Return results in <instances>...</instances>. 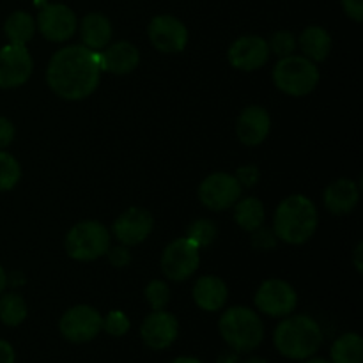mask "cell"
Masks as SVG:
<instances>
[{"mask_svg": "<svg viewBox=\"0 0 363 363\" xmlns=\"http://www.w3.org/2000/svg\"><path fill=\"white\" fill-rule=\"evenodd\" d=\"M234 176H236V179L240 181L241 186L252 188L257 184L259 177H261V172H259V169L255 165H243L236 170Z\"/></svg>", "mask_w": 363, "mask_h": 363, "instance_id": "33", "label": "cell"}, {"mask_svg": "<svg viewBox=\"0 0 363 363\" xmlns=\"http://www.w3.org/2000/svg\"><path fill=\"white\" fill-rule=\"evenodd\" d=\"M140 62V52L130 41L112 43L103 52H99V64L101 71H108L113 74H128Z\"/></svg>", "mask_w": 363, "mask_h": 363, "instance_id": "18", "label": "cell"}, {"mask_svg": "<svg viewBox=\"0 0 363 363\" xmlns=\"http://www.w3.org/2000/svg\"><path fill=\"white\" fill-rule=\"evenodd\" d=\"M59 332L67 342L87 344L103 332V315L91 305H74L60 318Z\"/></svg>", "mask_w": 363, "mask_h": 363, "instance_id": "7", "label": "cell"}, {"mask_svg": "<svg viewBox=\"0 0 363 363\" xmlns=\"http://www.w3.org/2000/svg\"><path fill=\"white\" fill-rule=\"evenodd\" d=\"M268 41L261 35H241L229 46L227 59L233 67L240 71H257L269 59Z\"/></svg>", "mask_w": 363, "mask_h": 363, "instance_id": "15", "label": "cell"}, {"mask_svg": "<svg viewBox=\"0 0 363 363\" xmlns=\"http://www.w3.org/2000/svg\"><path fill=\"white\" fill-rule=\"evenodd\" d=\"M27 301L21 294L13 293V291L11 293L4 291L0 294V321H2V325L9 326V328H16L27 319Z\"/></svg>", "mask_w": 363, "mask_h": 363, "instance_id": "26", "label": "cell"}, {"mask_svg": "<svg viewBox=\"0 0 363 363\" xmlns=\"http://www.w3.org/2000/svg\"><path fill=\"white\" fill-rule=\"evenodd\" d=\"M14 135H16L14 124L11 123L7 117L0 116V151H2V149H6L7 145L13 144Z\"/></svg>", "mask_w": 363, "mask_h": 363, "instance_id": "35", "label": "cell"}, {"mask_svg": "<svg viewBox=\"0 0 363 363\" xmlns=\"http://www.w3.org/2000/svg\"><path fill=\"white\" fill-rule=\"evenodd\" d=\"M113 35L112 21L101 13H89L80 21V38L84 46L94 52H101L110 45Z\"/></svg>", "mask_w": 363, "mask_h": 363, "instance_id": "21", "label": "cell"}, {"mask_svg": "<svg viewBox=\"0 0 363 363\" xmlns=\"http://www.w3.org/2000/svg\"><path fill=\"white\" fill-rule=\"evenodd\" d=\"M342 9L353 21L360 23L363 20V0H340Z\"/></svg>", "mask_w": 363, "mask_h": 363, "instance_id": "36", "label": "cell"}, {"mask_svg": "<svg viewBox=\"0 0 363 363\" xmlns=\"http://www.w3.org/2000/svg\"><path fill=\"white\" fill-rule=\"evenodd\" d=\"M35 30V18L27 11H14L4 21V34L13 45H25L34 38Z\"/></svg>", "mask_w": 363, "mask_h": 363, "instance_id": "23", "label": "cell"}, {"mask_svg": "<svg viewBox=\"0 0 363 363\" xmlns=\"http://www.w3.org/2000/svg\"><path fill=\"white\" fill-rule=\"evenodd\" d=\"M0 363H16V351L13 344L0 339Z\"/></svg>", "mask_w": 363, "mask_h": 363, "instance_id": "37", "label": "cell"}, {"mask_svg": "<svg viewBox=\"0 0 363 363\" xmlns=\"http://www.w3.org/2000/svg\"><path fill=\"white\" fill-rule=\"evenodd\" d=\"M325 206L333 215H350L360 201V186L353 179L333 181L325 190Z\"/></svg>", "mask_w": 363, "mask_h": 363, "instance_id": "20", "label": "cell"}, {"mask_svg": "<svg viewBox=\"0 0 363 363\" xmlns=\"http://www.w3.org/2000/svg\"><path fill=\"white\" fill-rule=\"evenodd\" d=\"M21 167L7 151H0V191H9L20 183Z\"/></svg>", "mask_w": 363, "mask_h": 363, "instance_id": "27", "label": "cell"}, {"mask_svg": "<svg viewBox=\"0 0 363 363\" xmlns=\"http://www.w3.org/2000/svg\"><path fill=\"white\" fill-rule=\"evenodd\" d=\"M35 27L45 39L52 43H64L74 35L78 18L66 4H46L39 9Z\"/></svg>", "mask_w": 363, "mask_h": 363, "instance_id": "11", "label": "cell"}, {"mask_svg": "<svg viewBox=\"0 0 363 363\" xmlns=\"http://www.w3.org/2000/svg\"><path fill=\"white\" fill-rule=\"evenodd\" d=\"M101 73L99 52L84 45H69L50 59L46 84L59 98L80 101L98 89Z\"/></svg>", "mask_w": 363, "mask_h": 363, "instance_id": "1", "label": "cell"}, {"mask_svg": "<svg viewBox=\"0 0 363 363\" xmlns=\"http://www.w3.org/2000/svg\"><path fill=\"white\" fill-rule=\"evenodd\" d=\"M179 335V321L174 314L163 311H152L140 325V339L149 350H169Z\"/></svg>", "mask_w": 363, "mask_h": 363, "instance_id": "14", "label": "cell"}, {"mask_svg": "<svg viewBox=\"0 0 363 363\" xmlns=\"http://www.w3.org/2000/svg\"><path fill=\"white\" fill-rule=\"evenodd\" d=\"M362 250H363V245L358 243L357 250H354V266H357L358 273H362Z\"/></svg>", "mask_w": 363, "mask_h": 363, "instance_id": "38", "label": "cell"}, {"mask_svg": "<svg viewBox=\"0 0 363 363\" xmlns=\"http://www.w3.org/2000/svg\"><path fill=\"white\" fill-rule=\"evenodd\" d=\"M32 55L25 45L7 43L0 48V89H16L32 74Z\"/></svg>", "mask_w": 363, "mask_h": 363, "instance_id": "13", "label": "cell"}, {"mask_svg": "<svg viewBox=\"0 0 363 363\" xmlns=\"http://www.w3.org/2000/svg\"><path fill=\"white\" fill-rule=\"evenodd\" d=\"M255 307L268 318L282 319L293 314L298 305V294L289 282L282 279H269L259 286L255 293Z\"/></svg>", "mask_w": 363, "mask_h": 363, "instance_id": "9", "label": "cell"}, {"mask_svg": "<svg viewBox=\"0 0 363 363\" xmlns=\"http://www.w3.org/2000/svg\"><path fill=\"white\" fill-rule=\"evenodd\" d=\"M191 296H194L195 305L201 311L218 312L227 303L229 289H227L225 282L220 277L206 275L195 282L194 289H191Z\"/></svg>", "mask_w": 363, "mask_h": 363, "instance_id": "19", "label": "cell"}, {"mask_svg": "<svg viewBox=\"0 0 363 363\" xmlns=\"http://www.w3.org/2000/svg\"><path fill=\"white\" fill-rule=\"evenodd\" d=\"M216 234H218L216 225L213 222H209V220H197V222L190 223V227L186 230L188 240L194 241L199 248L209 247L215 241Z\"/></svg>", "mask_w": 363, "mask_h": 363, "instance_id": "28", "label": "cell"}, {"mask_svg": "<svg viewBox=\"0 0 363 363\" xmlns=\"http://www.w3.org/2000/svg\"><path fill=\"white\" fill-rule=\"evenodd\" d=\"M300 363H332L330 360H326V358H319V357H311L307 358V360L300 362Z\"/></svg>", "mask_w": 363, "mask_h": 363, "instance_id": "42", "label": "cell"}, {"mask_svg": "<svg viewBox=\"0 0 363 363\" xmlns=\"http://www.w3.org/2000/svg\"><path fill=\"white\" fill-rule=\"evenodd\" d=\"M243 363H268V360H264V358H261V357H250V358H247Z\"/></svg>", "mask_w": 363, "mask_h": 363, "instance_id": "43", "label": "cell"}, {"mask_svg": "<svg viewBox=\"0 0 363 363\" xmlns=\"http://www.w3.org/2000/svg\"><path fill=\"white\" fill-rule=\"evenodd\" d=\"M318 208L305 195L284 199L273 216V233L277 240L287 245H303L318 230Z\"/></svg>", "mask_w": 363, "mask_h": 363, "instance_id": "3", "label": "cell"}, {"mask_svg": "<svg viewBox=\"0 0 363 363\" xmlns=\"http://www.w3.org/2000/svg\"><path fill=\"white\" fill-rule=\"evenodd\" d=\"M131 328V321L123 311H110L108 314L103 315V332L108 333L110 337H124Z\"/></svg>", "mask_w": 363, "mask_h": 363, "instance_id": "30", "label": "cell"}, {"mask_svg": "<svg viewBox=\"0 0 363 363\" xmlns=\"http://www.w3.org/2000/svg\"><path fill=\"white\" fill-rule=\"evenodd\" d=\"M218 332L230 351L252 353L264 342V323L252 308L236 305L227 308L218 321Z\"/></svg>", "mask_w": 363, "mask_h": 363, "instance_id": "4", "label": "cell"}, {"mask_svg": "<svg viewBox=\"0 0 363 363\" xmlns=\"http://www.w3.org/2000/svg\"><path fill=\"white\" fill-rule=\"evenodd\" d=\"M234 208V220L238 225L247 233H254L259 227H262L266 218L264 204L257 197H245L240 199Z\"/></svg>", "mask_w": 363, "mask_h": 363, "instance_id": "24", "label": "cell"}, {"mask_svg": "<svg viewBox=\"0 0 363 363\" xmlns=\"http://www.w3.org/2000/svg\"><path fill=\"white\" fill-rule=\"evenodd\" d=\"M273 84L284 94L301 98L318 87L319 69L315 62L303 55H287L279 59L273 67Z\"/></svg>", "mask_w": 363, "mask_h": 363, "instance_id": "5", "label": "cell"}, {"mask_svg": "<svg viewBox=\"0 0 363 363\" xmlns=\"http://www.w3.org/2000/svg\"><path fill=\"white\" fill-rule=\"evenodd\" d=\"M268 46H269V53H275L279 59H282V57L293 55L294 50H296L298 46V41L296 38H294L293 32L279 30L269 38Z\"/></svg>", "mask_w": 363, "mask_h": 363, "instance_id": "31", "label": "cell"}, {"mask_svg": "<svg viewBox=\"0 0 363 363\" xmlns=\"http://www.w3.org/2000/svg\"><path fill=\"white\" fill-rule=\"evenodd\" d=\"M145 301L152 311H163L170 301V287L163 280H151L144 291Z\"/></svg>", "mask_w": 363, "mask_h": 363, "instance_id": "29", "label": "cell"}, {"mask_svg": "<svg viewBox=\"0 0 363 363\" xmlns=\"http://www.w3.org/2000/svg\"><path fill=\"white\" fill-rule=\"evenodd\" d=\"M151 45L162 53H181L188 45V28L172 14H158L147 27Z\"/></svg>", "mask_w": 363, "mask_h": 363, "instance_id": "12", "label": "cell"}, {"mask_svg": "<svg viewBox=\"0 0 363 363\" xmlns=\"http://www.w3.org/2000/svg\"><path fill=\"white\" fill-rule=\"evenodd\" d=\"M201 264V248L188 238L170 241L162 254V272L172 282L190 279Z\"/></svg>", "mask_w": 363, "mask_h": 363, "instance_id": "8", "label": "cell"}, {"mask_svg": "<svg viewBox=\"0 0 363 363\" xmlns=\"http://www.w3.org/2000/svg\"><path fill=\"white\" fill-rule=\"evenodd\" d=\"M64 247L74 261H96L108 252L110 233L98 220H84L71 227L64 240Z\"/></svg>", "mask_w": 363, "mask_h": 363, "instance_id": "6", "label": "cell"}, {"mask_svg": "<svg viewBox=\"0 0 363 363\" xmlns=\"http://www.w3.org/2000/svg\"><path fill=\"white\" fill-rule=\"evenodd\" d=\"M272 130V117L264 106L250 105L240 113L236 123V135L241 144L248 147L261 145Z\"/></svg>", "mask_w": 363, "mask_h": 363, "instance_id": "17", "label": "cell"}, {"mask_svg": "<svg viewBox=\"0 0 363 363\" xmlns=\"http://www.w3.org/2000/svg\"><path fill=\"white\" fill-rule=\"evenodd\" d=\"M323 335L321 325L307 314H289L282 318L273 332V346L284 358L293 362H303L315 357L321 350Z\"/></svg>", "mask_w": 363, "mask_h": 363, "instance_id": "2", "label": "cell"}, {"mask_svg": "<svg viewBox=\"0 0 363 363\" xmlns=\"http://www.w3.org/2000/svg\"><path fill=\"white\" fill-rule=\"evenodd\" d=\"M332 363H363V340L360 333H342L330 347Z\"/></svg>", "mask_w": 363, "mask_h": 363, "instance_id": "25", "label": "cell"}, {"mask_svg": "<svg viewBox=\"0 0 363 363\" xmlns=\"http://www.w3.org/2000/svg\"><path fill=\"white\" fill-rule=\"evenodd\" d=\"M243 195V186L234 174L215 172L206 177L199 186V199L202 206L211 211L230 209Z\"/></svg>", "mask_w": 363, "mask_h": 363, "instance_id": "10", "label": "cell"}, {"mask_svg": "<svg viewBox=\"0 0 363 363\" xmlns=\"http://www.w3.org/2000/svg\"><path fill=\"white\" fill-rule=\"evenodd\" d=\"M252 245L257 250H269L277 245V236L273 230L266 229V227H259L257 230H254V236H252Z\"/></svg>", "mask_w": 363, "mask_h": 363, "instance_id": "32", "label": "cell"}, {"mask_svg": "<svg viewBox=\"0 0 363 363\" xmlns=\"http://www.w3.org/2000/svg\"><path fill=\"white\" fill-rule=\"evenodd\" d=\"M155 227V218L144 208H128L113 222L112 233L124 247H135L149 238Z\"/></svg>", "mask_w": 363, "mask_h": 363, "instance_id": "16", "label": "cell"}, {"mask_svg": "<svg viewBox=\"0 0 363 363\" xmlns=\"http://www.w3.org/2000/svg\"><path fill=\"white\" fill-rule=\"evenodd\" d=\"M106 255H108L110 264L116 266V268H126V266H130L131 262V254L130 250H128V247H124V245L108 248Z\"/></svg>", "mask_w": 363, "mask_h": 363, "instance_id": "34", "label": "cell"}, {"mask_svg": "<svg viewBox=\"0 0 363 363\" xmlns=\"http://www.w3.org/2000/svg\"><path fill=\"white\" fill-rule=\"evenodd\" d=\"M218 363H238V353H230V354H223V357H220Z\"/></svg>", "mask_w": 363, "mask_h": 363, "instance_id": "41", "label": "cell"}, {"mask_svg": "<svg viewBox=\"0 0 363 363\" xmlns=\"http://www.w3.org/2000/svg\"><path fill=\"white\" fill-rule=\"evenodd\" d=\"M296 41L303 57H307L312 62H323L325 59H328L330 52H332V35L319 25H311V27L303 28Z\"/></svg>", "mask_w": 363, "mask_h": 363, "instance_id": "22", "label": "cell"}, {"mask_svg": "<svg viewBox=\"0 0 363 363\" xmlns=\"http://www.w3.org/2000/svg\"><path fill=\"white\" fill-rule=\"evenodd\" d=\"M170 363H204V362L197 357H177Z\"/></svg>", "mask_w": 363, "mask_h": 363, "instance_id": "39", "label": "cell"}, {"mask_svg": "<svg viewBox=\"0 0 363 363\" xmlns=\"http://www.w3.org/2000/svg\"><path fill=\"white\" fill-rule=\"evenodd\" d=\"M6 287H7V273H6V269L0 266V294L6 291Z\"/></svg>", "mask_w": 363, "mask_h": 363, "instance_id": "40", "label": "cell"}]
</instances>
